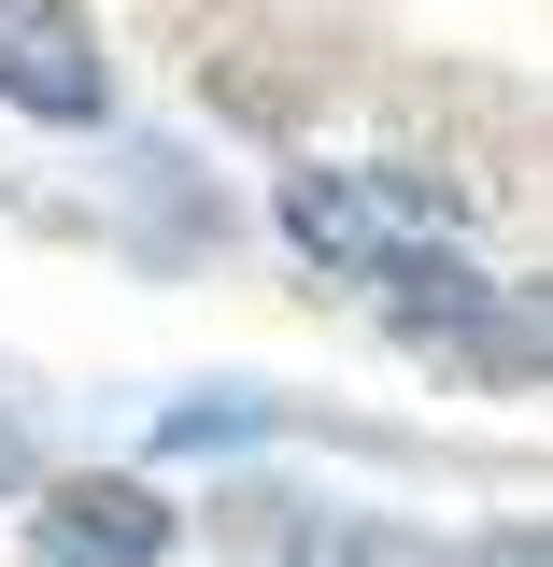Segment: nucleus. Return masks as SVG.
Returning a JSON list of instances; mask_svg holds the SVG:
<instances>
[{
    "label": "nucleus",
    "instance_id": "f257e3e1",
    "mask_svg": "<svg viewBox=\"0 0 553 567\" xmlns=\"http://www.w3.org/2000/svg\"><path fill=\"white\" fill-rule=\"evenodd\" d=\"M284 241L355 284H398L426 256V185H398V171H284Z\"/></svg>",
    "mask_w": 553,
    "mask_h": 567
},
{
    "label": "nucleus",
    "instance_id": "f03ea898",
    "mask_svg": "<svg viewBox=\"0 0 553 567\" xmlns=\"http://www.w3.org/2000/svg\"><path fill=\"white\" fill-rule=\"evenodd\" d=\"M0 100L43 114V128H100L114 71H100V29L71 0H0Z\"/></svg>",
    "mask_w": 553,
    "mask_h": 567
},
{
    "label": "nucleus",
    "instance_id": "7ed1b4c3",
    "mask_svg": "<svg viewBox=\"0 0 553 567\" xmlns=\"http://www.w3.org/2000/svg\"><path fill=\"white\" fill-rule=\"evenodd\" d=\"M156 554H171V511L142 483H114V468L100 483H58L29 511V567H156Z\"/></svg>",
    "mask_w": 553,
    "mask_h": 567
},
{
    "label": "nucleus",
    "instance_id": "20e7f679",
    "mask_svg": "<svg viewBox=\"0 0 553 567\" xmlns=\"http://www.w3.org/2000/svg\"><path fill=\"white\" fill-rule=\"evenodd\" d=\"M284 567H454V539H426V525H398V511H298L284 525Z\"/></svg>",
    "mask_w": 553,
    "mask_h": 567
},
{
    "label": "nucleus",
    "instance_id": "39448f33",
    "mask_svg": "<svg viewBox=\"0 0 553 567\" xmlns=\"http://www.w3.org/2000/svg\"><path fill=\"white\" fill-rule=\"evenodd\" d=\"M383 327H426V341H454V354H469V327H483V270H469V256H440V241H426L412 270L383 284Z\"/></svg>",
    "mask_w": 553,
    "mask_h": 567
},
{
    "label": "nucleus",
    "instance_id": "423d86ee",
    "mask_svg": "<svg viewBox=\"0 0 553 567\" xmlns=\"http://www.w3.org/2000/svg\"><path fill=\"white\" fill-rule=\"evenodd\" d=\"M469 354H483V369H540V383H553V270H540V284H483Z\"/></svg>",
    "mask_w": 553,
    "mask_h": 567
},
{
    "label": "nucleus",
    "instance_id": "0eeeda50",
    "mask_svg": "<svg viewBox=\"0 0 553 567\" xmlns=\"http://www.w3.org/2000/svg\"><path fill=\"white\" fill-rule=\"evenodd\" d=\"M256 425H270V398H171V425H156V440L185 454V440H256Z\"/></svg>",
    "mask_w": 553,
    "mask_h": 567
},
{
    "label": "nucleus",
    "instance_id": "6e6552de",
    "mask_svg": "<svg viewBox=\"0 0 553 567\" xmlns=\"http://www.w3.org/2000/svg\"><path fill=\"white\" fill-rule=\"evenodd\" d=\"M454 567H553V525H496V539H469Z\"/></svg>",
    "mask_w": 553,
    "mask_h": 567
},
{
    "label": "nucleus",
    "instance_id": "1a4fd4ad",
    "mask_svg": "<svg viewBox=\"0 0 553 567\" xmlns=\"http://www.w3.org/2000/svg\"><path fill=\"white\" fill-rule=\"evenodd\" d=\"M0 483H29V425L14 412H0Z\"/></svg>",
    "mask_w": 553,
    "mask_h": 567
}]
</instances>
